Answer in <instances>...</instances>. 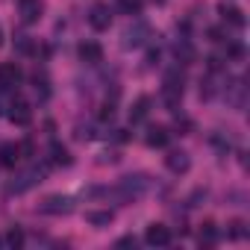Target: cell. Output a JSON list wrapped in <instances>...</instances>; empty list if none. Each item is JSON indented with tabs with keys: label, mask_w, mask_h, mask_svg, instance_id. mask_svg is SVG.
I'll use <instances>...</instances> for the list:
<instances>
[{
	"label": "cell",
	"mask_w": 250,
	"mask_h": 250,
	"mask_svg": "<svg viewBox=\"0 0 250 250\" xmlns=\"http://www.w3.org/2000/svg\"><path fill=\"white\" fill-rule=\"evenodd\" d=\"M147 191V177L145 174H130V177H124L115 188H112V194L121 200V203H133V200H139L142 194Z\"/></svg>",
	"instance_id": "obj_1"
},
{
	"label": "cell",
	"mask_w": 250,
	"mask_h": 250,
	"mask_svg": "<svg viewBox=\"0 0 250 250\" xmlns=\"http://www.w3.org/2000/svg\"><path fill=\"white\" fill-rule=\"evenodd\" d=\"M44 180V168H39V165H33V168H27V171H21L9 186H6V194H24V191H30L33 186H39Z\"/></svg>",
	"instance_id": "obj_2"
},
{
	"label": "cell",
	"mask_w": 250,
	"mask_h": 250,
	"mask_svg": "<svg viewBox=\"0 0 250 250\" xmlns=\"http://www.w3.org/2000/svg\"><path fill=\"white\" fill-rule=\"evenodd\" d=\"M162 100L168 109H177L183 100V74L180 71H168L165 74V85H162Z\"/></svg>",
	"instance_id": "obj_3"
},
{
	"label": "cell",
	"mask_w": 250,
	"mask_h": 250,
	"mask_svg": "<svg viewBox=\"0 0 250 250\" xmlns=\"http://www.w3.org/2000/svg\"><path fill=\"white\" fill-rule=\"evenodd\" d=\"M24 80V71L18 62H0V91H12Z\"/></svg>",
	"instance_id": "obj_4"
},
{
	"label": "cell",
	"mask_w": 250,
	"mask_h": 250,
	"mask_svg": "<svg viewBox=\"0 0 250 250\" xmlns=\"http://www.w3.org/2000/svg\"><path fill=\"white\" fill-rule=\"evenodd\" d=\"M6 109H9V112H6V118L15 124V127H27V124L33 121V109H30V103H27V100H21V97H15Z\"/></svg>",
	"instance_id": "obj_5"
},
{
	"label": "cell",
	"mask_w": 250,
	"mask_h": 250,
	"mask_svg": "<svg viewBox=\"0 0 250 250\" xmlns=\"http://www.w3.org/2000/svg\"><path fill=\"white\" fill-rule=\"evenodd\" d=\"M44 15V0H18V18L24 24H39Z\"/></svg>",
	"instance_id": "obj_6"
},
{
	"label": "cell",
	"mask_w": 250,
	"mask_h": 250,
	"mask_svg": "<svg viewBox=\"0 0 250 250\" xmlns=\"http://www.w3.org/2000/svg\"><path fill=\"white\" fill-rule=\"evenodd\" d=\"M42 212L44 215H68V212H74V200L68 194H50L42 203Z\"/></svg>",
	"instance_id": "obj_7"
},
{
	"label": "cell",
	"mask_w": 250,
	"mask_h": 250,
	"mask_svg": "<svg viewBox=\"0 0 250 250\" xmlns=\"http://www.w3.org/2000/svg\"><path fill=\"white\" fill-rule=\"evenodd\" d=\"M88 24H91L97 33L109 30V27H112V9H109L106 3H94V6L88 9Z\"/></svg>",
	"instance_id": "obj_8"
},
{
	"label": "cell",
	"mask_w": 250,
	"mask_h": 250,
	"mask_svg": "<svg viewBox=\"0 0 250 250\" xmlns=\"http://www.w3.org/2000/svg\"><path fill=\"white\" fill-rule=\"evenodd\" d=\"M145 241H147L150 247H168V244H171V227H165V224H150L147 232H145Z\"/></svg>",
	"instance_id": "obj_9"
},
{
	"label": "cell",
	"mask_w": 250,
	"mask_h": 250,
	"mask_svg": "<svg viewBox=\"0 0 250 250\" xmlns=\"http://www.w3.org/2000/svg\"><path fill=\"white\" fill-rule=\"evenodd\" d=\"M150 39V27L145 24V21H139V24H133L127 33H124V44L127 47H142L145 42Z\"/></svg>",
	"instance_id": "obj_10"
},
{
	"label": "cell",
	"mask_w": 250,
	"mask_h": 250,
	"mask_svg": "<svg viewBox=\"0 0 250 250\" xmlns=\"http://www.w3.org/2000/svg\"><path fill=\"white\" fill-rule=\"evenodd\" d=\"M77 53H80V62H85V65H100L103 62V47L97 42H83L77 47Z\"/></svg>",
	"instance_id": "obj_11"
},
{
	"label": "cell",
	"mask_w": 250,
	"mask_h": 250,
	"mask_svg": "<svg viewBox=\"0 0 250 250\" xmlns=\"http://www.w3.org/2000/svg\"><path fill=\"white\" fill-rule=\"evenodd\" d=\"M218 15H221V21H224V24H229V27H235V30H241V27H244V12H241L238 6L221 3V6H218Z\"/></svg>",
	"instance_id": "obj_12"
},
{
	"label": "cell",
	"mask_w": 250,
	"mask_h": 250,
	"mask_svg": "<svg viewBox=\"0 0 250 250\" xmlns=\"http://www.w3.org/2000/svg\"><path fill=\"white\" fill-rule=\"evenodd\" d=\"M165 165H168V171H174V174H186V171L191 168V159H188L186 150H171V153L165 156Z\"/></svg>",
	"instance_id": "obj_13"
},
{
	"label": "cell",
	"mask_w": 250,
	"mask_h": 250,
	"mask_svg": "<svg viewBox=\"0 0 250 250\" xmlns=\"http://www.w3.org/2000/svg\"><path fill=\"white\" fill-rule=\"evenodd\" d=\"M21 145H15V142H6V145H0V165L3 168H15L18 165V159H21Z\"/></svg>",
	"instance_id": "obj_14"
},
{
	"label": "cell",
	"mask_w": 250,
	"mask_h": 250,
	"mask_svg": "<svg viewBox=\"0 0 250 250\" xmlns=\"http://www.w3.org/2000/svg\"><path fill=\"white\" fill-rule=\"evenodd\" d=\"M244 91H247V85L241 83V80H235V83H229L227 85V103H232L235 109H244Z\"/></svg>",
	"instance_id": "obj_15"
},
{
	"label": "cell",
	"mask_w": 250,
	"mask_h": 250,
	"mask_svg": "<svg viewBox=\"0 0 250 250\" xmlns=\"http://www.w3.org/2000/svg\"><path fill=\"white\" fill-rule=\"evenodd\" d=\"M145 142H147V147H168L171 133H168V127H150Z\"/></svg>",
	"instance_id": "obj_16"
},
{
	"label": "cell",
	"mask_w": 250,
	"mask_h": 250,
	"mask_svg": "<svg viewBox=\"0 0 250 250\" xmlns=\"http://www.w3.org/2000/svg\"><path fill=\"white\" fill-rule=\"evenodd\" d=\"M150 106H153V103H150V97H145V94H142V97L133 103V109H130V121H133V124H142V121L150 115Z\"/></svg>",
	"instance_id": "obj_17"
},
{
	"label": "cell",
	"mask_w": 250,
	"mask_h": 250,
	"mask_svg": "<svg viewBox=\"0 0 250 250\" xmlns=\"http://www.w3.org/2000/svg\"><path fill=\"white\" fill-rule=\"evenodd\" d=\"M50 162H53V165H65V168H68L74 159H71L68 147H62L59 142H53V145H50Z\"/></svg>",
	"instance_id": "obj_18"
},
{
	"label": "cell",
	"mask_w": 250,
	"mask_h": 250,
	"mask_svg": "<svg viewBox=\"0 0 250 250\" xmlns=\"http://www.w3.org/2000/svg\"><path fill=\"white\" fill-rule=\"evenodd\" d=\"M33 88H36V94H39V100H47L50 97V80H47V74H33Z\"/></svg>",
	"instance_id": "obj_19"
},
{
	"label": "cell",
	"mask_w": 250,
	"mask_h": 250,
	"mask_svg": "<svg viewBox=\"0 0 250 250\" xmlns=\"http://www.w3.org/2000/svg\"><path fill=\"white\" fill-rule=\"evenodd\" d=\"M112 209H100V212H85V221L94 224V227H109L112 224Z\"/></svg>",
	"instance_id": "obj_20"
},
{
	"label": "cell",
	"mask_w": 250,
	"mask_h": 250,
	"mask_svg": "<svg viewBox=\"0 0 250 250\" xmlns=\"http://www.w3.org/2000/svg\"><path fill=\"white\" fill-rule=\"evenodd\" d=\"M197 238H200V244H215V241H218V229H215V224H212V221H206Z\"/></svg>",
	"instance_id": "obj_21"
},
{
	"label": "cell",
	"mask_w": 250,
	"mask_h": 250,
	"mask_svg": "<svg viewBox=\"0 0 250 250\" xmlns=\"http://www.w3.org/2000/svg\"><path fill=\"white\" fill-rule=\"evenodd\" d=\"M177 59H180L183 65L194 62V47H191L188 42H180V44H177Z\"/></svg>",
	"instance_id": "obj_22"
},
{
	"label": "cell",
	"mask_w": 250,
	"mask_h": 250,
	"mask_svg": "<svg viewBox=\"0 0 250 250\" xmlns=\"http://www.w3.org/2000/svg\"><path fill=\"white\" fill-rule=\"evenodd\" d=\"M227 235H229V238H244V235H247V224L238 221V218L229 221V224H227Z\"/></svg>",
	"instance_id": "obj_23"
},
{
	"label": "cell",
	"mask_w": 250,
	"mask_h": 250,
	"mask_svg": "<svg viewBox=\"0 0 250 250\" xmlns=\"http://www.w3.org/2000/svg\"><path fill=\"white\" fill-rule=\"evenodd\" d=\"M118 6L127 12V15H139L142 6H145V0H118Z\"/></svg>",
	"instance_id": "obj_24"
},
{
	"label": "cell",
	"mask_w": 250,
	"mask_h": 250,
	"mask_svg": "<svg viewBox=\"0 0 250 250\" xmlns=\"http://www.w3.org/2000/svg\"><path fill=\"white\" fill-rule=\"evenodd\" d=\"M6 244H9V247H15V250H18V247H24V232H21L18 227H12V229L6 232Z\"/></svg>",
	"instance_id": "obj_25"
},
{
	"label": "cell",
	"mask_w": 250,
	"mask_h": 250,
	"mask_svg": "<svg viewBox=\"0 0 250 250\" xmlns=\"http://www.w3.org/2000/svg\"><path fill=\"white\" fill-rule=\"evenodd\" d=\"M15 47H18L21 53H36V44H33V42H30V36H24V33H21V36H15Z\"/></svg>",
	"instance_id": "obj_26"
},
{
	"label": "cell",
	"mask_w": 250,
	"mask_h": 250,
	"mask_svg": "<svg viewBox=\"0 0 250 250\" xmlns=\"http://www.w3.org/2000/svg\"><path fill=\"white\" fill-rule=\"evenodd\" d=\"M118 247H136V238H133V235H127V238H121V241H118Z\"/></svg>",
	"instance_id": "obj_27"
},
{
	"label": "cell",
	"mask_w": 250,
	"mask_h": 250,
	"mask_svg": "<svg viewBox=\"0 0 250 250\" xmlns=\"http://www.w3.org/2000/svg\"><path fill=\"white\" fill-rule=\"evenodd\" d=\"M0 44H3V30H0Z\"/></svg>",
	"instance_id": "obj_28"
}]
</instances>
